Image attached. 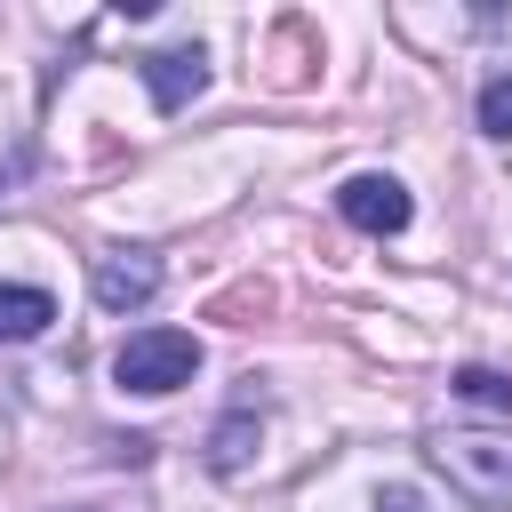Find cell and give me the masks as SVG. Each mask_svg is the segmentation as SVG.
<instances>
[{
    "label": "cell",
    "mask_w": 512,
    "mask_h": 512,
    "mask_svg": "<svg viewBox=\"0 0 512 512\" xmlns=\"http://www.w3.org/2000/svg\"><path fill=\"white\" fill-rule=\"evenodd\" d=\"M480 136H512V72L480 80Z\"/></svg>",
    "instance_id": "cell-9"
},
{
    "label": "cell",
    "mask_w": 512,
    "mask_h": 512,
    "mask_svg": "<svg viewBox=\"0 0 512 512\" xmlns=\"http://www.w3.org/2000/svg\"><path fill=\"white\" fill-rule=\"evenodd\" d=\"M376 512H424V496L408 480H392V488H376Z\"/></svg>",
    "instance_id": "cell-10"
},
{
    "label": "cell",
    "mask_w": 512,
    "mask_h": 512,
    "mask_svg": "<svg viewBox=\"0 0 512 512\" xmlns=\"http://www.w3.org/2000/svg\"><path fill=\"white\" fill-rule=\"evenodd\" d=\"M48 320H56V296H48V288L0 280V344H32V336H40Z\"/></svg>",
    "instance_id": "cell-7"
},
{
    "label": "cell",
    "mask_w": 512,
    "mask_h": 512,
    "mask_svg": "<svg viewBox=\"0 0 512 512\" xmlns=\"http://www.w3.org/2000/svg\"><path fill=\"white\" fill-rule=\"evenodd\" d=\"M336 216L344 224H360V232H408V216H416V200H408V184L400 176H344L336 184Z\"/></svg>",
    "instance_id": "cell-3"
},
{
    "label": "cell",
    "mask_w": 512,
    "mask_h": 512,
    "mask_svg": "<svg viewBox=\"0 0 512 512\" xmlns=\"http://www.w3.org/2000/svg\"><path fill=\"white\" fill-rule=\"evenodd\" d=\"M24 168H32V152H24V144H16V152H8V160H0V184H16V176H24Z\"/></svg>",
    "instance_id": "cell-11"
},
{
    "label": "cell",
    "mask_w": 512,
    "mask_h": 512,
    "mask_svg": "<svg viewBox=\"0 0 512 512\" xmlns=\"http://www.w3.org/2000/svg\"><path fill=\"white\" fill-rule=\"evenodd\" d=\"M112 376H120L128 392H144V400H168V392H184V384L200 376V336H192V328H136V336L112 352Z\"/></svg>",
    "instance_id": "cell-2"
},
{
    "label": "cell",
    "mask_w": 512,
    "mask_h": 512,
    "mask_svg": "<svg viewBox=\"0 0 512 512\" xmlns=\"http://www.w3.org/2000/svg\"><path fill=\"white\" fill-rule=\"evenodd\" d=\"M432 464H440L472 504H512V432L448 424V432H432Z\"/></svg>",
    "instance_id": "cell-1"
},
{
    "label": "cell",
    "mask_w": 512,
    "mask_h": 512,
    "mask_svg": "<svg viewBox=\"0 0 512 512\" xmlns=\"http://www.w3.org/2000/svg\"><path fill=\"white\" fill-rule=\"evenodd\" d=\"M144 88H152L160 112H184V104L208 88V56H200V48H152V56H144Z\"/></svg>",
    "instance_id": "cell-5"
},
{
    "label": "cell",
    "mask_w": 512,
    "mask_h": 512,
    "mask_svg": "<svg viewBox=\"0 0 512 512\" xmlns=\"http://www.w3.org/2000/svg\"><path fill=\"white\" fill-rule=\"evenodd\" d=\"M88 288H96L104 312H144L160 296V256L152 248H104L96 272H88Z\"/></svg>",
    "instance_id": "cell-4"
},
{
    "label": "cell",
    "mask_w": 512,
    "mask_h": 512,
    "mask_svg": "<svg viewBox=\"0 0 512 512\" xmlns=\"http://www.w3.org/2000/svg\"><path fill=\"white\" fill-rule=\"evenodd\" d=\"M448 392L472 400V408H512V376H504V368H456Z\"/></svg>",
    "instance_id": "cell-8"
},
{
    "label": "cell",
    "mask_w": 512,
    "mask_h": 512,
    "mask_svg": "<svg viewBox=\"0 0 512 512\" xmlns=\"http://www.w3.org/2000/svg\"><path fill=\"white\" fill-rule=\"evenodd\" d=\"M256 440H264V408L256 400H240V408H224L216 416V432H208V472H248V456H256Z\"/></svg>",
    "instance_id": "cell-6"
}]
</instances>
